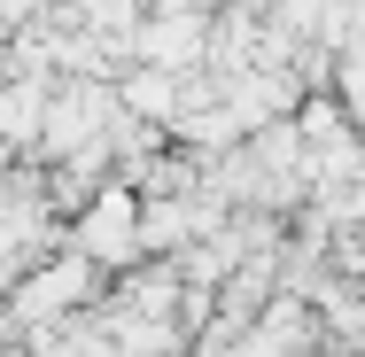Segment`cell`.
<instances>
[{
  "mask_svg": "<svg viewBox=\"0 0 365 357\" xmlns=\"http://www.w3.org/2000/svg\"><path fill=\"white\" fill-rule=\"evenodd\" d=\"M133 241H140V225H133V195H109L101 210L86 217V233H78V249L101 264V257H133Z\"/></svg>",
  "mask_w": 365,
  "mask_h": 357,
  "instance_id": "6da1fadb",
  "label": "cell"
}]
</instances>
